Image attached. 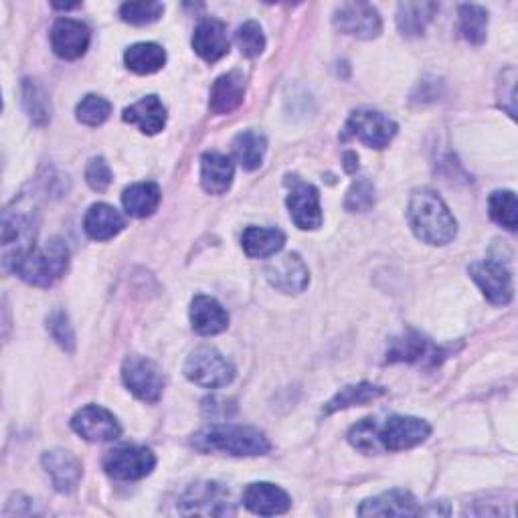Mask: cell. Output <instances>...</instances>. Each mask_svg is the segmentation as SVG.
Instances as JSON below:
<instances>
[{
	"label": "cell",
	"mask_w": 518,
	"mask_h": 518,
	"mask_svg": "<svg viewBox=\"0 0 518 518\" xmlns=\"http://www.w3.org/2000/svg\"><path fill=\"white\" fill-rule=\"evenodd\" d=\"M112 114V104L102 96H85L75 110V116L85 126H102Z\"/></svg>",
	"instance_id": "8d00e7d4"
},
{
	"label": "cell",
	"mask_w": 518,
	"mask_h": 518,
	"mask_svg": "<svg viewBox=\"0 0 518 518\" xmlns=\"http://www.w3.org/2000/svg\"><path fill=\"white\" fill-rule=\"evenodd\" d=\"M243 251L249 257L264 259L272 257L282 251L286 243V235L280 229H266V227H247L241 237Z\"/></svg>",
	"instance_id": "4316f807"
},
{
	"label": "cell",
	"mask_w": 518,
	"mask_h": 518,
	"mask_svg": "<svg viewBox=\"0 0 518 518\" xmlns=\"http://www.w3.org/2000/svg\"><path fill=\"white\" fill-rule=\"evenodd\" d=\"M243 504L247 510L259 516L286 514L292 506V500L286 490L270 482H253L243 492Z\"/></svg>",
	"instance_id": "ac0fdd59"
},
{
	"label": "cell",
	"mask_w": 518,
	"mask_h": 518,
	"mask_svg": "<svg viewBox=\"0 0 518 518\" xmlns=\"http://www.w3.org/2000/svg\"><path fill=\"white\" fill-rule=\"evenodd\" d=\"M69 268V249L61 239H51L43 247H35L25 259L17 264L13 274L23 282L49 288L59 282Z\"/></svg>",
	"instance_id": "277c9868"
},
{
	"label": "cell",
	"mask_w": 518,
	"mask_h": 518,
	"mask_svg": "<svg viewBox=\"0 0 518 518\" xmlns=\"http://www.w3.org/2000/svg\"><path fill=\"white\" fill-rule=\"evenodd\" d=\"M112 170L110 164L104 158H94L90 160L88 168H85V181L94 191H106L112 185Z\"/></svg>",
	"instance_id": "60d3db41"
},
{
	"label": "cell",
	"mask_w": 518,
	"mask_h": 518,
	"mask_svg": "<svg viewBox=\"0 0 518 518\" xmlns=\"http://www.w3.org/2000/svg\"><path fill=\"white\" fill-rule=\"evenodd\" d=\"M193 446L199 452H221L229 456H264L272 450V444L262 431L247 425H211L193 438Z\"/></svg>",
	"instance_id": "3957f363"
},
{
	"label": "cell",
	"mask_w": 518,
	"mask_h": 518,
	"mask_svg": "<svg viewBox=\"0 0 518 518\" xmlns=\"http://www.w3.org/2000/svg\"><path fill=\"white\" fill-rule=\"evenodd\" d=\"M23 104L35 126H47L51 120V102L41 85L33 79L23 81Z\"/></svg>",
	"instance_id": "d6a6232c"
},
{
	"label": "cell",
	"mask_w": 518,
	"mask_h": 518,
	"mask_svg": "<svg viewBox=\"0 0 518 518\" xmlns=\"http://www.w3.org/2000/svg\"><path fill=\"white\" fill-rule=\"evenodd\" d=\"M235 41H237V47L241 51V55L249 57V59H255L264 53L266 49V37H264V31L262 27H259L255 21H247L243 23L237 33H235Z\"/></svg>",
	"instance_id": "74e56055"
},
{
	"label": "cell",
	"mask_w": 518,
	"mask_h": 518,
	"mask_svg": "<svg viewBox=\"0 0 518 518\" xmlns=\"http://www.w3.org/2000/svg\"><path fill=\"white\" fill-rule=\"evenodd\" d=\"M385 395V389L383 387H377V385H371V383H359V385H349L340 389L328 403H326V409L324 413L330 415V413H336V411H342V409H349V407H355V405H365V403H371L379 397Z\"/></svg>",
	"instance_id": "1f68e13d"
},
{
	"label": "cell",
	"mask_w": 518,
	"mask_h": 518,
	"mask_svg": "<svg viewBox=\"0 0 518 518\" xmlns=\"http://www.w3.org/2000/svg\"><path fill=\"white\" fill-rule=\"evenodd\" d=\"M431 436V425L417 417L393 415L379 423L363 419L349 431V442L363 454L403 452L423 444Z\"/></svg>",
	"instance_id": "6da1fadb"
},
{
	"label": "cell",
	"mask_w": 518,
	"mask_h": 518,
	"mask_svg": "<svg viewBox=\"0 0 518 518\" xmlns=\"http://www.w3.org/2000/svg\"><path fill=\"white\" fill-rule=\"evenodd\" d=\"M361 516H419L423 508L405 490H391L377 498L365 500L359 508Z\"/></svg>",
	"instance_id": "7402d4cb"
},
{
	"label": "cell",
	"mask_w": 518,
	"mask_h": 518,
	"mask_svg": "<svg viewBox=\"0 0 518 518\" xmlns=\"http://www.w3.org/2000/svg\"><path fill=\"white\" fill-rule=\"evenodd\" d=\"M164 13V5L156 3V0H142V3H124L120 7V17L122 21L136 25V27H144L150 23H156Z\"/></svg>",
	"instance_id": "d590c367"
},
{
	"label": "cell",
	"mask_w": 518,
	"mask_h": 518,
	"mask_svg": "<svg viewBox=\"0 0 518 518\" xmlns=\"http://www.w3.org/2000/svg\"><path fill=\"white\" fill-rule=\"evenodd\" d=\"M268 150V140L262 132L245 130L233 140V156L245 170H255L262 166Z\"/></svg>",
	"instance_id": "83f0119b"
},
{
	"label": "cell",
	"mask_w": 518,
	"mask_h": 518,
	"mask_svg": "<svg viewBox=\"0 0 518 518\" xmlns=\"http://www.w3.org/2000/svg\"><path fill=\"white\" fill-rule=\"evenodd\" d=\"M488 29V13L478 5L460 7V31L462 37L472 45H482Z\"/></svg>",
	"instance_id": "836d02e7"
},
{
	"label": "cell",
	"mask_w": 518,
	"mask_h": 518,
	"mask_svg": "<svg viewBox=\"0 0 518 518\" xmlns=\"http://www.w3.org/2000/svg\"><path fill=\"white\" fill-rule=\"evenodd\" d=\"M124 227H126L124 217L120 215L118 209H114L108 203L92 205L83 219V229L94 241H108L116 237Z\"/></svg>",
	"instance_id": "d4e9b609"
},
{
	"label": "cell",
	"mask_w": 518,
	"mask_h": 518,
	"mask_svg": "<svg viewBox=\"0 0 518 518\" xmlns=\"http://www.w3.org/2000/svg\"><path fill=\"white\" fill-rule=\"evenodd\" d=\"M90 29L81 21L59 19L51 29V47L57 57L73 61L85 55L90 47Z\"/></svg>",
	"instance_id": "2e32d148"
},
{
	"label": "cell",
	"mask_w": 518,
	"mask_h": 518,
	"mask_svg": "<svg viewBox=\"0 0 518 518\" xmlns=\"http://www.w3.org/2000/svg\"><path fill=\"white\" fill-rule=\"evenodd\" d=\"M124 122L138 126L144 134L154 136L158 134L166 124V108L156 96H146L140 102L132 104L124 110Z\"/></svg>",
	"instance_id": "484cf974"
},
{
	"label": "cell",
	"mask_w": 518,
	"mask_h": 518,
	"mask_svg": "<svg viewBox=\"0 0 518 518\" xmlns=\"http://www.w3.org/2000/svg\"><path fill=\"white\" fill-rule=\"evenodd\" d=\"M126 67L138 75H150L164 67L166 51L156 43H136L124 53Z\"/></svg>",
	"instance_id": "4dcf8cb0"
},
{
	"label": "cell",
	"mask_w": 518,
	"mask_h": 518,
	"mask_svg": "<svg viewBox=\"0 0 518 518\" xmlns=\"http://www.w3.org/2000/svg\"><path fill=\"white\" fill-rule=\"evenodd\" d=\"M181 514H203V516H227L235 514L229 492L217 482L193 484L179 500Z\"/></svg>",
	"instance_id": "ba28073f"
},
{
	"label": "cell",
	"mask_w": 518,
	"mask_h": 518,
	"mask_svg": "<svg viewBox=\"0 0 518 518\" xmlns=\"http://www.w3.org/2000/svg\"><path fill=\"white\" fill-rule=\"evenodd\" d=\"M470 276L480 286L488 302L496 306L510 304L514 294L512 274L502 262H498V259H484V262L472 264Z\"/></svg>",
	"instance_id": "4fadbf2b"
},
{
	"label": "cell",
	"mask_w": 518,
	"mask_h": 518,
	"mask_svg": "<svg viewBox=\"0 0 518 518\" xmlns=\"http://www.w3.org/2000/svg\"><path fill=\"white\" fill-rule=\"evenodd\" d=\"M488 209L492 221L506 227L508 231H514L518 225V203L516 195L510 191H496L488 199Z\"/></svg>",
	"instance_id": "e575fe53"
},
{
	"label": "cell",
	"mask_w": 518,
	"mask_h": 518,
	"mask_svg": "<svg viewBox=\"0 0 518 518\" xmlns=\"http://www.w3.org/2000/svg\"><path fill=\"white\" fill-rule=\"evenodd\" d=\"M438 11L436 3H401L397 7V27L403 35H421Z\"/></svg>",
	"instance_id": "f546056e"
},
{
	"label": "cell",
	"mask_w": 518,
	"mask_h": 518,
	"mask_svg": "<svg viewBox=\"0 0 518 518\" xmlns=\"http://www.w3.org/2000/svg\"><path fill=\"white\" fill-rule=\"evenodd\" d=\"M191 324L201 336H215L227 330L229 316L215 298L201 294L191 302Z\"/></svg>",
	"instance_id": "603a6c76"
},
{
	"label": "cell",
	"mask_w": 518,
	"mask_h": 518,
	"mask_svg": "<svg viewBox=\"0 0 518 518\" xmlns=\"http://www.w3.org/2000/svg\"><path fill=\"white\" fill-rule=\"evenodd\" d=\"M397 134V124L377 110H357L351 114L344 138H357L369 148H385Z\"/></svg>",
	"instance_id": "52a82bcc"
},
{
	"label": "cell",
	"mask_w": 518,
	"mask_h": 518,
	"mask_svg": "<svg viewBox=\"0 0 518 518\" xmlns=\"http://www.w3.org/2000/svg\"><path fill=\"white\" fill-rule=\"evenodd\" d=\"M193 49L209 63L219 61L229 53V37L225 23L217 19H203L193 35Z\"/></svg>",
	"instance_id": "ffe728a7"
},
{
	"label": "cell",
	"mask_w": 518,
	"mask_h": 518,
	"mask_svg": "<svg viewBox=\"0 0 518 518\" xmlns=\"http://www.w3.org/2000/svg\"><path fill=\"white\" fill-rule=\"evenodd\" d=\"M185 377L205 389L227 387L235 379L233 365L215 349L201 347L185 363Z\"/></svg>",
	"instance_id": "5b68a950"
},
{
	"label": "cell",
	"mask_w": 518,
	"mask_h": 518,
	"mask_svg": "<svg viewBox=\"0 0 518 518\" xmlns=\"http://www.w3.org/2000/svg\"><path fill=\"white\" fill-rule=\"evenodd\" d=\"M407 219L417 239L429 245H446L458 233V223L448 205L431 189H421L411 195Z\"/></svg>",
	"instance_id": "7a4b0ae2"
},
{
	"label": "cell",
	"mask_w": 518,
	"mask_h": 518,
	"mask_svg": "<svg viewBox=\"0 0 518 518\" xmlns=\"http://www.w3.org/2000/svg\"><path fill=\"white\" fill-rule=\"evenodd\" d=\"M268 282L284 294H300L310 284V274L298 253L280 255L266 268Z\"/></svg>",
	"instance_id": "5bb4252c"
},
{
	"label": "cell",
	"mask_w": 518,
	"mask_h": 518,
	"mask_svg": "<svg viewBox=\"0 0 518 518\" xmlns=\"http://www.w3.org/2000/svg\"><path fill=\"white\" fill-rule=\"evenodd\" d=\"M71 427L77 436L96 444L114 442L122 434V427L114 413L100 405H88L79 409L71 419Z\"/></svg>",
	"instance_id": "7c38bea8"
},
{
	"label": "cell",
	"mask_w": 518,
	"mask_h": 518,
	"mask_svg": "<svg viewBox=\"0 0 518 518\" xmlns=\"http://www.w3.org/2000/svg\"><path fill=\"white\" fill-rule=\"evenodd\" d=\"M373 203H375L373 183L367 179H361L351 187L347 201H344V207H347L349 211H369L373 207Z\"/></svg>",
	"instance_id": "ab89813d"
},
{
	"label": "cell",
	"mask_w": 518,
	"mask_h": 518,
	"mask_svg": "<svg viewBox=\"0 0 518 518\" xmlns=\"http://www.w3.org/2000/svg\"><path fill=\"white\" fill-rule=\"evenodd\" d=\"M37 227L29 215L5 211L3 215V266L13 272L37 245Z\"/></svg>",
	"instance_id": "8992f818"
},
{
	"label": "cell",
	"mask_w": 518,
	"mask_h": 518,
	"mask_svg": "<svg viewBox=\"0 0 518 518\" xmlns=\"http://www.w3.org/2000/svg\"><path fill=\"white\" fill-rule=\"evenodd\" d=\"M124 385L146 403H156L164 389V377L156 363L146 357H128L122 367Z\"/></svg>",
	"instance_id": "8fae6325"
},
{
	"label": "cell",
	"mask_w": 518,
	"mask_h": 518,
	"mask_svg": "<svg viewBox=\"0 0 518 518\" xmlns=\"http://www.w3.org/2000/svg\"><path fill=\"white\" fill-rule=\"evenodd\" d=\"M344 160H347V164H344V168H347V172H355L359 168V158L355 152H347L344 154Z\"/></svg>",
	"instance_id": "b9f144b4"
},
{
	"label": "cell",
	"mask_w": 518,
	"mask_h": 518,
	"mask_svg": "<svg viewBox=\"0 0 518 518\" xmlns=\"http://www.w3.org/2000/svg\"><path fill=\"white\" fill-rule=\"evenodd\" d=\"M235 177L231 158L221 152H205L201 158V185L211 195H223L229 191Z\"/></svg>",
	"instance_id": "cb8c5ba5"
},
{
	"label": "cell",
	"mask_w": 518,
	"mask_h": 518,
	"mask_svg": "<svg viewBox=\"0 0 518 518\" xmlns=\"http://www.w3.org/2000/svg\"><path fill=\"white\" fill-rule=\"evenodd\" d=\"M47 330L53 336V340L59 344V347L67 353L75 351V334H73V326L69 324V318L63 310H55L51 312V316L47 318Z\"/></svg>",
	"instance_id": "f35d334b"
},
{
	"label": "cell",
	"mask_w": 518,
	"mask_h": 518,
	"mask_svg": "<svg viewBox=\"0 0 518 518\" xmlns=\"http://www.w3.org/2000/svg\"><path fill=\"white\" fill-rule=\"evenodd\" d=\"M156 466L152 450L142 446L114 448L104 456V470L114 480H140L146 478Z\"/></svg>",
	"instance_id": "9c48e42d"
},
{
	"label": "cell",
	"mask_w": 518,
	"mask_h": 518,
	"mask_svg": "<svg viewBox=\"0 0 518 518\" xmlns=\"http://www.w3.org/2000/svg\"><path fill=\"white\" fill-rule=\"evenodd\" d=\"M334 27L357 39H377L383 31L379 11L369 3H344L334 13Z\"/></svg>",
	"instance_id": "30bf717a"
},
{
	"label": "cell",
	"mask_w": 518,
	"mask_h": 518,
	"mask_svg": "<svg viewBox=\"0 0 518 518\" xmlns=\"http://www.w3.org/2000/svg\"><path fill=\"white\" fill-rule=\"evenodd\" d=\"M288 209L294 223L300 229H318L322 225V209H320V195L318 189L310 183L292 181V191L288 195Z\"/></svg>",
	"instance_id": "e0dca14e"
},
{
	"label": "cell",
	"mask_w": 518,
	"mask_h": 518,
	"mask_svg": "<svg viewBox=\"0 0 518 518\" xmlns=\"http://www.w3.org/2000/svg\"><path fill=\"white\" fill-rule=\"evenodd\" d=\"M442 351L434 347L423 334L415 330H407L391 342L387 353L389 363H431L436 365L442 359Z\"/></svg>",
	"instance_id": "9a60e30c"
},
{
	"label": "cell",
	"mask_w": 518,
	"mask_h": 518,
	"mask_svg": "<svg viewBox=\"0 0 518 518\" xmlns=\"http://www.w3.org/2000/svg\"><path fill=\"white\" fill-rule=\"evenodd\" d=\"M122 205L130 217H150L160 205V189L154 183H136L124 191Z\"/></svg>",
	"instance_id": "f1b7e54d"
},
{
	"label": "cell",
	"mask_w": 518,
	"mask_h": 518,
	"mask_svg": "<svg viewBox=\"0 0 518 518\" xmlns=\"http://www.w3.org/2000/svg\"><path fill=\"white\" fill-rule=\"evenodd\" d=\"M41 462H43V468L47 470V474L51 476L57 492L69 494L77 488L83 468H81V462L71 452L51 450V452L43 454Z\"/></svg>",
	"instance_id": "d6986e66"
},
{
	"label": "cell",
	"mask_w": 518,
	"mask_h": 518,
	"mask_svg": "<svg viewBox=\"0 0 518 518\" xmlns=\"http://www.w3.org/2000/svg\"><path fill=\"white\" fill-rule=\"evenodd\" d=\"M245 98V77L241 71H229L221 75L211 88L209 108L217 116L235 112Z\"/></svg>",
	"instance_id": "44dd1931"
}]
</instances>
